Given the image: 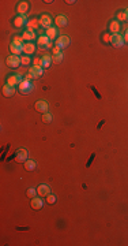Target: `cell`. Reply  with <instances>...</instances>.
Instances as JSON below:
<instances>
[{
    "instance_id": "obj_1",
    "label": "cell",
    "mask_w": 128,
    "mask_h": 246,
    "mask_svg": "<svg viewBox=\"0 0 128 246\" xmlns=\"http://www.w3.org/2000/svg\"><path fill=\"white\" fill-rule=\"evenodd\" d=\"M33 89H34V86H33V84L30 81H27V80H23L19 84V93H22V94H29V93H32L33 92Z\"/></svg>"
},
{
    "instance_id": "obj_2",
    "label": "cell",
    "mask_w": 128,
    "mask_h": 246,
    "mask_svg": "<svg viewBox=\"0 0 128 246\" xmlns=\"http://www.w3.org/2000/svg\"><path fill=\"white\" fill-rule=\"evenodd\" d=\"M34 108H36L37 112H42V115H44V113L48 112L49 104L46 100H38V101H36V104H34Z\"/></svg>"
},
{
    "instance_id": "obj_3",
    "label": "cell",
    "mask_w": 128,
    "mask_h": 246,
    "mask_svg": "<svg viewBox=\"0 0 128 246\" xmlns=\"http://www.w3.org/2000/svg\"><path fill=\"white\" fill-rule=\"evenodd\" d=\"M6 63H7V66H8V67H11V68H17L19 64H22L21 58H19V56H17V55H10L7 59H6Z\"/></svg>"
},
{
    "instance_id": "obj_4",
    "label": "cell",
    "mask_w": 128,
    "mask_h": 246,
    "mask_svg": "<svg viewBox=\"0 0 128 246\" xmlns=\"http://www.w3.org/2000/svg\"><path fill=\"white\" fill-rule=\"evenodd\" d=\"M70 45V37L65 36V34H63V36L57 37V40H56V47L60 49H64L67 48V47Z\"/></svg>"
},
{
    "instance_id": "obj_5",
    "label": "cell",
    "mask_w": 128,
    "mask_h": 246,
    "mask_svg": "<svg viewBox=\"0 0 128 246\" xmlns=\"http://www.w3.org/2000/svg\"><path fill=\"white\" fill-rule=\"evenodd\" d=\"M29 74L32 75L33 80L42 77V74H44V67H42V66H32V67H30Z\"/></svg>"
},
{
    "instance_id": "obj_6",
    "label": "cell",
    "mask_w": 128,
    "mask_h": 246,
    "mask_svg": "<svg viewBox=\"0 0 128 246\" xmlns=\"http://www.w3.org/2000/svg\"><path fill=\"white\" fill-rule=\"evenodd\" d=\"M111 44H112L113 47H123V44H124V37L121 36L120 33L112 34V36H111Z\"/></svg>"
},
{
    "instance_id": "obj_7",
    "label": "cell",
    "mask_w": 128,
    "mask_h": 246,
    "mask_svg": "<svg viewBox=\"0 0 128 246\" xmlns=\"http://www.w3.org/2000/svg\"><path fill=\"white\" fill-rule=\"evenodd\" d=\"M40 26L45 27V29L52 27V17L51 15H48V14L41 15V18H40Z\"/></svg>"
},
{
    "instance_id": "obj_8",
    "label": "cell",
    "mask_w": 128,
    "mask_h": 246,
    "mask_svg": "<svg viewBox=\"0 0 128 246\" xmlns=\"http://www.w3.org/2000/svg\"><path fill=\"white\" fill-rule=\"evenodd\" d=\"M23 81L22 80V77L19 74H12V75H8V78H7V84L10 85V86H17V85H19L21 82Z\"/></svg>"
},
{
    "instance_id": "obj_9",
    "label": "cell",
    "mask_w": 128,
    "mask_h": 246,
    "mask_svg": "<svg viewBox=\"0 0 128 246\" xmlns=\"http://www.w3.org/2000/svg\"><path fill=\"white\" fill-rule=\"evenodd\" d=\"M37 193H38L40 197H46V195L51 194V187H49V185L42 183L37 187Z\"/></svg>"
},
{
    "instance_id": "obj_10",
    "label": "cell",
    "mask_w": 128,
    "mask_h": 246,
    "mask_svg": "<svg viewBox=\"0 0 128 246\" xmlns=\"http://www.w3.org/2000/svg\"><path fill=\"white\" fill-rule=\"evenodd\" d=\"M15 160H17L18 163H22V162H26L27 160V150L26 149H18L17 152H15Z\"/></svg>"
},
{
    "instance_id": "obj_11",
    "label": "cell",
    "mask_w": 128,
    "mask_h": 246,
    "mask_svg": "<svg viewBox=\"0 0 128 246\" xmlns=\"http://www.w3.org/2000/svg\"><path fill=\"white\" fill-rule=\"evenodd\" d=\"M22 49H23V53L27 56L33 55L34 52H36V45H34L33 43H25L23 47H22Z\"/></svg>"
},
{
    "instance_id": "obj_12",
    "label": "cell",
    "mask_w": 128,
    "mask_h": 246,
    "mask_svg": "<svg viewBox=\"0 0 128 246\" xmlns=\"http://www.w3.org/2000/svg\"><path fill=\"white\" fill-rule=\"evenodd\" d=\"M41 198L42 197H34V198H32V203H30V205H32L33 209L38 211V209H41V208L44 207V201L41 200Z\"/></svg>"
},
{
    "instance_id": "obj_13",
    "label": "cell",
    "mask_w": 128,
    "mask_h": 246,
    "mask_svg": "<svg viewBox=\"0 0 128 246\" xmlns=\"http://www.w3.org/2000/svg\"><path fill=\"white\" fill-rule=\"evenodd\" d=\"M22 37H23V40H26L27 43H32V41L36 39V33H34L33 29H26L23 31V34H22Z\"/></svg>"
},
{
    "instance_id": "obj_14",
    "label": "cell",
    "mask_w": 128,
    "mask_h": 246,
    "mask_svg": "<svg viewBox=\"0 0 128 246\" xmlns=\"http://www.w3.org/2000/svg\"><path fill=\"white\" fill-rule=\"evenodd\" d=\"M2 93H3V96H4V97H11L12 94L15 93V88L10 86L8 84H6L4 86H3V89H2Z\"/></svg>"
},
{
    "instance_id": "obj_15",
    "label": "cell",
    "mask_w": 128,
    "mask_h": 246,
    "mask_svg": "<svg viewBox=\"0 0 128 246\" xmlns=\"http://www.w3.org/2000/svg\"><path fill=\"white\" fill-rule=\"evenodd\" d=\"M57 33H59V31H57V29L52 26V27H49V29H46V31H45V36L48 37L49 40H52V41H53V40H57Z\"/></svg>"
},
{
    "instance_id": "obj_16",
    "label": "cell",
    "mask_w": 128,
    "mask_h": 246,
    "mask_svg": "<svg viewBox=\"0 0 128 246\" xmlns=\"http://www.w3.org/2000/svg\"><path fill=\"white\" fill-rule=\"evenodd\" d=\"M55 23L59 27H64V26H67L68 19H67L65 15H57V17L55 18Z\"/></svg>"
},
{
    "instance_id": "obj_17",
    "label": "cell",
    "mask_w": 128,
    "mask_h": 246,
    "mask_svg": "<svg viewBox=\"0 0 128 246\" xmlns=\"http://www.w3.org/2000/svg\"><path fill=\"white\" fill-rule=\"evenodd\" d=\"M27 10H29V3L27 2H21L17 7V11L19 15H25L27 12Z\"/></svg>"
},
{
    "instance_id": "obj_18",
    "label": "cell",
    "mask_w": 128,
    "mask_h": 246,
    "mask_svg": "<svg viewBox=\"0 0 128 246\" xmlns=\"http://www.w3.org/2000/svg\"><path fill=\"white\" fill-rule=\"evenodd\" d=\"M49 43H51V40H49L46 36H41V37H38V40H37V44H38V47L41 49H46V47H48Z\"/></svg>"
},
{
    "instance_id": "obj_19",
    "label": "cell",
    "mask_w": 128,
    "mask_h": 246,
    "mask_svg": "<svg viewBox=\"0 0 128 246\" xmlns=\"http://www.w3.org/2000/svg\"><path fill=\"white\" fill-rule=\"evenodd\" d=\"M14 26H17V27H22L25 23H26V17L25 15H18V17H15L14 18Z\"/></svg>"
},
{
    "instance_id": "obj_20",
    "label": "cell",
    "mask_w": 128,
    "mask_h": 246,
    "mask_svg": "<svg viewBox=\"0 0 128 246\" xmlns=\"http://www.w3.org/2000/svg\"><path fill=\"white\" fill-rule=\"evenodd\" d=\"M10 51H11V53H12V55H17V56H19L21 53L23 52V49H22V47H21V45H17V44L11 43V45H10Z\"/></svg>"
},
{
    "instance_id": "obj_21",
    "label": "cell",
    "mask_w": 128,
    "mask_h": 246,
    "mask_svg": "<svg viewBox=\"0 0 128 246\" xmlns=\"http://www.w3.org/2000/svg\"><path fill=\"white\" fill-rule=\"evenodd\" d=\"M109 30L112 31V34H117L120 31V23L117 21H112L109 25Z\"/></svg>"
},
{
    "instance_id": "obj_22",
    "label": "cell",
    "mask_w": 128,
    "mask_h": 246,
    "mask_svg": "<svg viewBox=\"0 0 128 246\" xmlns=\"http://www.w3.org/2000/svg\"><path fill=\"white\" fill-rule=\"evenodd\" d=\"M36 166L37 164L34 160H26V162H25V170H26V171H34Z\"/></svg>"
},
{
    "instance_id": "obj_23",
    "label": "cell",
    "mask_w": 128,
    "mask_h": 246,
    "mask_svg": "<svg viewBox=\"0 0 128 246\" xmlns=\"http://www.w3.org/2000/svg\"><path fill=\"white\" fill-rule=\"evenodd\" d=\"M52 63V56L51 55H44L42 56V67L44 68H48Z\"/></svg>"
},
{
    "instance_id": "obj_24",
    "label": "cell",
    "mask_w": 128,
    "mask_h": 246,
    "mask_svg": "<svg viewBox=\"0 0 128 246\" xmlns=\"http://www.w3.org/2000/svg\"><path fill=\"white\" fill-rule=\"evenodd\" d=\"M40 26V19H32L27 23V29H37V27Z\"/></svg>"
},
{
    "instance_id": "obj_25",
    "label": "cell",
    "mask_w": 128,
    "mask_h": 246,
    "mask_svg": "<svg viewBox=\"0 0 128 246\" xmlns=\"http://www.w3.org/2000/svg\"><path fill=\"white\" fill-rule=\"evenodd\" d=\"M63 59H64L63 52L57 53V55H52V62H53V63H61V62H63Z\"/></svg>"
},
{
    "instance_id": "obj_26",
    "label": "cell",
    "mask_w": 128,
    "mask_h": 246,
    "mask_svg": "<svg viewBox=\"0 0 128 246\" xmlns=\"http://www.w3.org/2000/svg\"><path fill=\"white\" fill-rule=\"evenodd\" d=\"M52 121H53V115H52V113L46 112V113H44V115H42V122L44 123H51Z\"/></svg>"
},
{
    "instance_id": "obj_27",
    "label": "cell",
    "mask_w": 128,
    "mask_h": 246,
    "mask_svg": "<svg viewBox=\"0 0 128 246\" xmlns=\"http://www.w3.org/2000/svg\"><path fill=\"white\" fill-rule=\"evenodd\" d=\"M30 62H32V58H30V56H27V55H25V56H22V58H21V63L23 66H29Z\"/></svg>"
},
{
    "instance_id": "obj_28",
    "label": "cell",
    "mask_w": 128,
    "mask_h": 246,
    "mask_svg": "<svg viewBox=\"0 0 128 246\" xmlns=\"http://www.w3.org/2000/svg\"><path fill=\"white\" fill-rule=\"evenodd\" d=\"M26 194H27V197H30V198H34V197H36V194H38V193H37V189H34V187H30V189H27Z\"/></svg>"
},
{
    "instance_id": "obj_29",
    "label": "cell",
    "mask_w": 128,
    "mask_h": 246,
    "mask_svg": "<svg viewBox=\"0 0 128 246\" xmlns=\"http://www.w3.org/2000/svg\"><path fill=\"white\" fill-rule=\"evenodd\" d=\"M117 22H123V21H127V15H126V12L124 11H120V12H117V19H116Z\"/></svg>"
},
{
    "instance_id": "obj_30",
    "label": "cell",
    "mask_w": 128,
    "mask_h": 246,
    "mask_svg": "<svg viewBox=\"0 0 128 246\" xmlns=\"http://www.w3.org/2000/svg\"><path fill=\"white\" fill-rule=\"evenodd\" d=\"M12 43H14V44H17V45L23 47V37H19V36L14 37V40H12Z\"/></svg>"
},
{
    "instance_id": "obj_31",
    "label": "cell",
    "mask_w": 128,
    "mask_h": 246,
    "mask_svg": "<svg viewBox=\"0 0 128 246\" xmlns=\"http://www.w3.org/2000/svg\"><path fill=\"white\" fill-rule=\"evenodd\" d=\"M46 201H48V204H55L56 201H57V198H56V195L55 194H49V195H46Z\"/></svg>"
},
{
    "instance_id": "obj_32",
    "label": "cell",
    "mask_w": 128,
    "mask_h": 246,
    "mask_svg": "<svg viewBox=\"0 0 128 246\" xmlns=\"http://www.w3.org/2000/svg\"><path fill=\"white\" fill-rule=\"evenodd\" d=\"M102 41H104V43H111V34H108V33L102 34Z\"/></svg>"
},
{
    "instance_id": "obj_33",
    "label": "cell",
    "mask_w": 128,
    "mask_h": 246,
    "mask_svg": "<svg viewBox=\"0 0 128 246\" xmlns=\"http://www.w3.org/2000/svg\"><path fill=\"white\" fill-rule=\"evenodd\" d=\"M57 53H60V48L55 47V48H53V55H57Z\"/></svg>"
},
{
    "instance_id": "obj_34",
    "label": "cell",
    "mask_w": 128,
    "mask_h": 246,
    "mask_svg": "<svg viewBox=\"0 0 128 246\" xmlns=\"http://www.w3.org/2000/svg\"><path fill=\"white\" fill-rule=\"evenodd\" d=\"M124 41H127V43H128V30L126 31V34H124Z\"/></svg>"
},
{
    "instance_id": "obj_35",
    "label": "cell",
    "mask_w": 128,
    "mask_h": 246,
    "mask_svg": "<svg viewBox=\"0 0 128 246\" xmlns=\"http://www.w3.org/2000/svg\"><path fill=\"white\" fill-rule=\"evenodd\" d=\"M124 12H126V15H127V21H128V8H127V10L124 11Z\"/></svg>"
}]
</instances>
